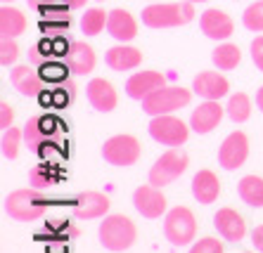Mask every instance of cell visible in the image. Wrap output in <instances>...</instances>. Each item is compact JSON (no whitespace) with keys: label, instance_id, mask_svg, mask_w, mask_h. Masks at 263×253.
<instances>
[{"label":"cell","instance_id":"15","mask_svg":"<svg viewBox=\"0 0 263 253\" xmlns=\"http://www.w3.org/2000/svg\"><path fill=\"white\" fill-rule=\"evenodd\" d=\"M111 208V201L104 192H81L76 204H73V216L79 220H95V218H104Z\"/></svg>","mask_w":263,"mask_h":253},{"label":"cell","instance_id":"20","mask_svg":"<svg viewBox=\"0 0 263 253\" xmlns=\"http://www.w3.org/2000/svg\"><path fill=\"white\" fill-rule=\"evenodd\" d=\"M107 33L119 43H130L133 38H138V19L128 10L114 7L109 12V22H107Z\"/></svg>","mask_w":263,"mask_h":253},{"label":"cell","instance_id":"34","mask_svg":"<svg viewBox=\"0 0 263 253\" xmlns=\"http://www.w3.org/2000/svg\"><path fill=\"white\" fill-rule=\"evenodd\" d=\"M251 244L256 246V251H258V253H263V222L251 229Z\"/></svg>","mask_w":263,"mask_h":253},{"label":"cell","instance_id":"36","mask_svg":"<svg viewBox=\"0 0 263 253\" xmlns=\"http://www.w3.org/2000/svg\"><path fill=\"white\" fill-rule=\"evenodd\" d=\"M256 107H258V111L263 114V86L256 90Z\"/></svg>","mask_w":263,"mask_h":253},{"label":"cell","instance_id":"17","mask_svg":"<svg viewBox=\"0 0 263 253\" xmlns=\"http://www.w3.org/2000/svg\"><path fill=\"white\" fill-rule=\"evenodd\" d=\"M214 227L228 244H239L247 237V220L235 208H220L214 216Z\"/></svg>","mask_w":263,"mask_h":253},{"label":"cell","instance_id":"38","mask_svg":"<svg viewBox=\"0 0 263 253\" xmlns=\"http://www.w3.org/2000/svg\"><path fill=\"white\" fill-rule=\"evenodd\" d=\"M10 3H14V0H3V5H10Z\"/></svg>","mask_w":263,"mask_h":253},{"label":"cell","instance_id":"9","mask_svg":"<svg viewBox=\"0 0 263 253\" xmlns=\"http://www.w3.org/2000/svg\"><path fill=\"white\" fill-rule=\"evenodd\" d=\"M133 206H135V210H138L142 218H147V220H157V218H161V216L168 213L166 194L161 192V187L152 185V182H149V185L135 187Z\"/></svg>","mask_w":263,"mask_h":253},{"label":"cell","instance_id":"30","mask_svg":"<svg viewBox=\"0 0 263 253\" xmlns=\"http://www.w3.org/2000/svg\"><path fill=\"white\" fill-rule=\"evenodd\" d=\"M19 59V45L14 38H0V64L14 67Z\"/></svg>","mask_w":263,"mask_h":253},{"label":"cell","instance_id":"18","mask_svg":"<svg viewBox=\"0 0 263 253\" xmlns=\"http://www.w3.org/2000/svg\"><path fill=\"white\" fill-rule=\"evenodd\" d=\"M161 86H166V76L161 71H154V69H145V71H138V74L128 76V80H126V95L130 99L142 102L147 95H152Z\"/></svg>","mask_w":263,"mask_h":253},{"label":"cell","instance_id":"1","mask_svg":"<svg viewBox=\"0 0 263 253\" xmlns=\"http://www.w3.org/2000/svg\"><path fill=\"white\" fill-rule=\"evenodd\" d=\"M140 17L147 29H176V26L190 24L197 12L195 3L180 0V3H149Z\"/></svg>","mask_w":263,"mask_h":253},{"label":"cell","instance_id":"29","mask_svg":"<svg viewBox=\"0 0 263 253\" xmlns=\"http://www.w3.org/2000/svg\"><path fill=\"white\" fill-rule=\"evenodd\" d=\"M22 137H24V130L19 128H7L5 135H3V156L5 159H17L19 156V142H22Z\"/></svg>","mask_w":263,"mask_h":253},{"label":"cell","instance_id":"33","mask_svg":"<svg viewBox=\"0 0 263 253\" xmlns=\"http://www.w3.org/2000/svg\"><path fill=\"white\" fill-rule=\"evenodd\" d=\"M12 121H14V109L10 102H3L0 104V128L7 130V128H12Z\"/></svg>","mask_w":263,"mask_h":253},{"label":"cell","instance_id":"26","mask_svg":"<svg viewBox=\"0 0 263 253\" xmlns=\"http://www.w3.org/2000/svg\"><path fill=\"white\" fill-rule=\"evenodd\" d=\"M107 22H109V12L104 7H88L81 17V33L90 38L100 36L107 29Z\"/></svg>","mask_w":263,"mask_h":253},{"label":"cell","instance_id":"21","mask_svg":"<svg viewBox=\"0 0 263 253\" xmlns=\"http://www.w3.org/2000/svg\"><path fill=\"white\" fill-rule=\"evenodd\" d=\"M192 197L202 206H211L214 201H218V197H220L218 175L214 171H209V168L195 173V178H192Z\"/></svg>","mask_w":263,"mask_h":253},{"label":"cell","instance_id":"32","mask_svg":"<svg viewBox=\"0 0 263 253\" xmlns=\"http://www.w3.org/2000/svg\"><path fill=\"white\" fill-rule=\"evenodd\" d=\"M249 52H251V62L256 64L258 71H263V36H256L251 40Z\"/></svg>","mask_w":263,"mask_h":253},{"label":"cell","instance_id":"27","mask_svg":"<svg viewBox=\"0 0 263 253\" xmlns=\"http://www.w3.org/2000/svg\"><path fill=\"white\" fill-rule=\"evenodd\" d=\"M251 97L247 93H233L228 97L226 104V116L233 121V123H245L251 116Z\"/></svg>","mask_w":263,"mask_h":253},{"label":"cell","instance_id":"16","mask_svg":"<svg viewBox=\"0 0 263 253\" xmlns=\"http://www.w3.org/2000/svg\"><path fill=\"white\" fill-rule=\"evenodd\" d=\"M192 90H195L197 97L202 99H223L230 93V80L223 74L216 71H199V74L192 78Z\"/></svg>","mask_w":263,"mask_h":253},{"label":"cell","instance_id":"4","mask_svg":"<svg viewBox=\"0 0 263 253\" xmlns=\"http://www.w3.org/2000/svg\"><path fill=\"white\" fill-rule=\"evenodd\" d=\"M164 237L173 246H187L197 237V218L187 206H173L164 216Z\"/></svg>","mask_w":263,"mask_h":253},{"label":"cell","instance_id":"13","mask_svg":"<svg viewBox=\"0 0 263 253\" xmlns=\"http://www.w3.org/2000/svg\"><path fill=\"white\" fill-rule=\"evenodd\" d=\"M226 116V109L220 107L218 99H204L202 104H197L190 114V128L197 135H209L211 130L218 128V123Z\"/></svg>","mask_w":263,"mask_h":253},{"label":"cell","instance_id":"22","mask_svg":"<svg viewBox=\"0 0 263 253\" xmlns=\"http://www.w3.org/2000/svg\"><path fill=\"white\" fill-rule=\"evenodd\" d=\"M10 83H12V88L19 95L29 97V95L41 93V88H43V76L36 74L33 67H29V64H19V67H12V71H10Z\"/></svg>","mask_w":263,"mask_h":253},{"label":"cell","instance_id":"24","mask_svg":"<svg viewBox=\"0 0 263 253\" xmlns=\"http://www.w3.org/2000/svg\"><path fill=\"white\" fill-rule=\"evenodd\" d=\"M211 62H214V67L218 71H233V69H237L242 64V50H239V45L223 40L211 52Z\"/></svg>","mask_w":263,"mask_h":253},{"label":"cell","instance_id":"37","mask_svg":"<svg viewBox=\"0 0 263 253\" xmlns=\"http://www.w3.org/2000/svg\"><path fill=\"white\" fill-rule=\"evenodd\" d=\"M187 3H195L197 5V3H209V0H187Z\"/></svg>","mask_w":263,"mask_h":253},{"label":"cell","instance_id":"35","mask_svg":"<svg viewBox=\"0 0 263 253\" xmlns=\"http://www.w3.org/2000/svg\"><path fill=\"white\" fill-rule=\"evenodd\" d=\"M88 0H64V7L67 10H79V7H83Z\"/></svg>","mask_w":263,"mask_h":253},{"label":"cell","instance_id":"25","mask_svg":"<svg viewBox=\"0 0 263 253\" xmlns=\"http://www.w3.org/2000/svg\"><path fill=\"white\" fill-rule=\"evenodd\" d=\"M239 199L251 208H263V178L261 175H245L237 185Z\"/></svg>","mask_w":263,"mask_h":253},{"label":"cell","instance_id":"28","mask_svg":"<svg viewBox=\"0 0 263 253\" xmlns=\"http://www.w3.org/2000/svg\"><path fill=\"white\" fill-rule=\"evenodd\" d=\"M242 26L251 33H263V0H254L242 12Z\"/></svg>","mask_w":263,"mask_h":253},{"label":"cell","instance_id":"3","mask_svg":"<svg viewBox=\"0 0 263 253\" xmlns=\"http://www.w3.org/2000/svg\"><path fill=\"white\" fill-rule=\"evenodd\" d=\"M195 90H187L183 86H161L152 95L142 99V111L147 116H161V114H173V111L183 109L192 102Z\"/></svg>","mask_w":263,"mask_h":253},{"label":"cell","instance_id":"19","mask_svg":"<svg viewBox=\"0 0 263 253\" xmlns=\"http://www.w3.org/2000/svg\"><path fill=\"white\" fill-rule=\"evenodd\" d=\"M142 59H145V55H142L140 48H135V45L130 43H119L114 45V48L107 50V55H104V62H107V67L114 69V71H133V69H138L142 64Z\"/></svg>","mask_w":263,"mask_h":253},{"label":"cell","instance_id":"5","mask_svg":"<svg viewBox=\"0 0 263 253\" xmlns=\"http://www.w3.org/2000/svg\"><path fill=\"white\" fill-rule=\"evenodd\" d=\"M147 130H149V137L154 142L164 144L168 149H178L187 142L192 128L185 123L183 118L173 116V114H161V116H152Z\"/></svg>","mask_w":263,"mask_h":253},{"label":"cell","instance_id":"14","mask_svg":"<svg viewBox=\"0 0 263 253\" xmlns=\"http://www.w3.org/2000/svg\"><path fill=\"white\" fill-rule=\"evenodd\" d=\"M64 64L69 67V74L88 76L92 74V69L98 64V55H95L92 45L83 43V40H71L64 52Z\"/></svg>","mask_w":263,"mask_h":253},{"label":"cell","instance_id":"11","mask_svg":"<svg viewBox=\"0 0 263 253\" xmlns=\"http://www.w3.org/2000/svg\"><path fill=\"white\" fill-rule=\"evenodd\" d=\"M199 29L206 38L216 40V43H223L235 33V22L233 17L220 10V7H209L199 14Z\"/></svg>","mask_w":263,"mask_h":253},{"label":"cell","instance_id":"10","mask_svg":"<svg viewBox=\"0 0 263 253\" xmlns=\"http://www.w3.org/2000/svg\"><path fill=\"white\" fill-rule=\"evenodd\" d=\"M247 156H249V137L242 130H233L230 135L220 142L218 149V166L226 171H237L245 166Z\"/></svg>","mask_w":263,"mask_h":253},{"label":"cell","instance_id":"2","mask_svg":"<svg viewBox=\"0 0 263 253\" xmlns=\"http://www.w3.org/2000/svg\"><path fill=\"white\" fill-rule=\"evenodd\" d=\"M100 244L111 253H123L128 251L138 239V227L128 216L123 213H114V216H104L102 225L98 229Z\"/></svg>","mask_w":263,"mask_h":253},{"label":"cell","instance_id":"7","mask_svg":"<svg viewBox=\"0 0 263 253\" xmlns=\"http://www.w3.org/2000/svg\"><path fill=\"white\" fill-rule=\"evenodd\" d=\"M140 154H142L140 140L128 135V133L109 137V140L102 144V159L117 168H128V166H133V163H138Z\"/></svg>","mask_w":263,"mask_h":253},{"label":"cell","instance_id":"12","mask_svg":"<svg viewBox=\"0 0 263 253\" xmlns=\"http://www.w3.org/2000/svg\"><path fill=\"white\" fill-rule=\"evenodd\" d=\"M86 97L90 102V107L95 111H102V114H109V111L117 109L119 104V93L114 83L102 76H95V78L88 80L86 86Z\"/></svg>","mask_w":263,"mask_h":253},{"label":"cell","instance_id":"31","mask_svg":"<svg viewBox=\"0 0 263 253\" xmlns=\"http://www.w3.org/2000/svg\"><path fill=\"white\" fill-rule=\"evenodd\" d=\"M226 251V244L218 239V237H202L199 241H195L187 253H223Z\"/></svg>","mask_w":263,"mask_h":253},{"label":"cell","instance_id":"8","mask_svg":"<svg viewBox=\"0 0 263 253\" xmlns=\"http://www.w3.org/2000/svg\"><path fill=\"white\" fill-rule=\"evenodd\" d=\"M187 166H190V159H187L185 152H180V149H168V152H164V154L152 163V168H149V182L157 187L171 185V182H176V180L187 171Z\"/></svg>","mask_w":263,"mask_h":253},{"label":"cell","instance_id":"23","mask_svg":"<svg viewBox=\"0 0 263 253\" xmlns=\"http://www.w3.org/2000/svg\"><path fill=\"white\" fill-rule=\"evenodd\" d=\"M29 29V19L12 5L0 7V38H17Z\"/></svg>","mask_w":263,"mask_h":253},{"label":"cell","instance_id":"6","mask_svg":"<svg viewBox=\"0 0 263 253\" xmlns=\"http://www.w3.org/2000/svg\"><path fill=\"white\" fill-rule=\"evenodd\" d=\"M5 213L17 222H33L45 216V204L36 189L22 187L5 197Z\"/></svg>","mask_w":263,"mask_h":253},{"label":"cell","instance_id":"39","mask_svg":"<svg viewBox=\"0 0 263 253\" xmlns=\"http://www.w3.org/2000/svg\"><path fill=\"white\" fill-rule=\"evenodd\" d=\"M242 253H251V251H242Z\"/></svg>","mask_w":263,"mask_h":253}]
</instances>
